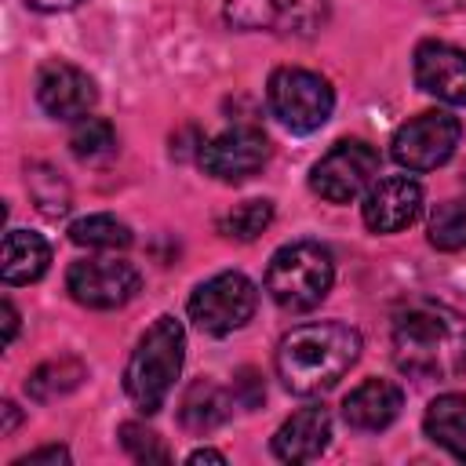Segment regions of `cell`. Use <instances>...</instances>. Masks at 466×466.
<instances>
[{
	"label": "cell",
	"mask_w": 466,
	"mask_h": 466,
	"mask_svg": "<svg viewBox=\"0 0 466 466\" xmlns=\"http://www.w3.org/2000/svg\"><path fill=\"white\" fill-rule=\"evenodd\" d=\"M393 360L411 379H455L466 368V317L437 299H411L393 317Z\"/></svg>",
	"instance_id": "obj_1"
},
{
	"label": "cell",
	"mask_w": 466,
	"mask_h": 466,
	"mask_svg": "<svg viewBox=\"0 0 466 466\" xmlns=\"http://www.w3.org/2000/svg\"><path fill=\"white\" fill-rule=\"evenodd\" d=\"M360 357V335L342 320H313L291 328L277 342V375L299 393L313 397L331 390Z\"/></svg>",
	"instance_id": "obj_2"
},
{
	"label": "cell",
	"mask_w": 466,
	"mask_h": 466,
	"mask_svg": "<svg viewBox=\"0 0 466 466\" xmlns=\"http://www.w3.org/2000/svg\"><path fill=\"white\" fill-rule=\"evenodd\" d=\"M182 357H186V331L175 317H157L146 335L138 339V346L127 357L124 368V390L135 400L138 411L153 415L164 408L178 371H182Z\"/></svg>",
	"instance_id": "obj_3"
},
{
	"label": "cell",
	"mask_w": 466,
	"mask_h": 466,
	"mask_svg": "<svg viewBox=\"0 0 466 466\" xmlns=\"http://www.w3.org/2000/svg\"><path fill=\"white\" fill-rule=\"evenodd\" d=\"M335 280L331 251L317 240L284 244L266 266V291L288 313H306L324 302Z\"/></svg>",
	"instance_id": "obj_4"
},
{
	"label": "cell",
	"mask_w": 466,
	"mask_h": 466,
	"mask_svg": "<svg viewBox=\"0 0 466 466\" xmlns=\"http://www.w3.org/2000/svg\"><path fill=\"white\" fill-rule=\"evenodd\" d=\"M266 102L273 109V116L291 127V131H313L320 127L331 109H335V91L331 84L313 73V69H299V66H284L269 76L266 84Z\"/></svg>",
	"instance_id": "obj_5"
},
{
	"label": "cell",
	"mask_w": 466,
	"mask_h": 466,
	"mask_svg": "<svg viewBox=\"0 0 466 466\" xmlns=\"http://www.w3.org/2000/svg\"><path fill=\"white\" fill-rule=\"evenodd\" d=\"M375 175H379V153L364 138H342L313 164L309 186L328 204H350L360 193H368Z\"/></svg>",
	"instance_id": "obj_6"
},
{
	"label": "cell",
	"mask_w": 466,
	"mask_h": 466,
	"mask_svg": "<svg viewBox=\"0 0 466 466\" xmlns=\"http://www.w3.org/2000/svg\"><path fill=\"white\" fill-rule=\"evenodd\" d=\"M258 291L244 273H215L189 295V317L208 335H229L255 317Z\"/></svg>",
	"instance_id": "obj_7"
},
{
	"label": "cell",
	"mask_w": 466,
	"mask_h": 466,
	"mask_svg": "<svg viewBox=\"0 0 466 466\" xmlns=\"http://www.w3.org/2000/svg\"><path fill=\"white\" fill-rule=\"evenodd\" d=\"M459 135H462L459 116H451L448 109H426L393 131L390 153L408 171H433L455 153Z\"/></svg>",
	"instance_id": "obj_8"
},
{
	"label": "cell",
	"mask_w": 466,
	"mask_h": 466,
	"mask_svg": "<svg viewBox=\"0 0 466 466\" xmlns=\"http://www.w3.org/2000/svg\"><path fill=\"white\" fill-rule=\"evenodd\" d=\"M226 18L248 33L313 36L328 22V0H226Z\"/></svg>",
	"instance_id": "obj_9"
},
{
	"label": "cell",
	"mask_w": 466,
	"mask_h": 466,
	"mask_svg": "<svg viewBox=\"0 0 466 466\" xmlns=\"http://www.w3.org/2000/svg\"><path fill=\"white\" fill-rule=\"evenodd\" d=\"M142 277L124 258H80L66 273L69 295L87 309H116L135 299Z\"/></svg>",
	"instance_id": "obj_10"
},
{
	"label": "cell",
	"mask_w": 466,
	"mask_h": 466,
	"mask_svg": "<svg viewBox=\"0 0 466 466\" xmlns=\"http://www.w3.org/2000/svg\"><path fill=\"white\" fill-rule=\"evenodd\" d=\"M197 160H200L204 175H211L218 182H244L255 171H262V164L269 160V138L251 124H237V127L208 138L200 146Z\"/></svg>",
	"instance_id": "obj_11"
},
{
	"label": "cell",
	"mask_w": 466,
	"mask_h": 466,
	"mask_svg": "<svg viewBox=\"0 0 466 466\" xmlns=\"http://www.w3.org/2000/svg\"><path fill=\"white\" fill-rule=\"evenodd\" d=\"M95 80L69 62H44L36 73V102L55 120H84L95 109Z\"/></svg>",
	"instance_id": "obj_12"
},
{
	"label": "cell",
	"mask_w": 466,
	"mask_h": 466,
	"mask_svg": "<svg viewBox=\"0 0 466 466\" xmlns=\"http://www.w3.org/2000/svg\"><path fill=\"white\" fill-rule=\"evenodd\" d=\"M422 215V186L408 175L375 178L364 193V226L371 233H400Z\"/></svg>",
	"instance_id": "obj_13"
},
{
	"label": "cell",
	"mask_w": 466,
	"mask_h": 466,
	"mask_svg": "<svg viewBox=\"0 0 466 466\" xmlns=\"http://www.w3.org/2000/svg\"><path fill=\"white\" fill-rule=\"evenodd\" d=\"M415 84L448 102L466 106V51L444 40H426L415 47Z\"/></svg>",
	"instance_id": "obj_14"
},
{
	"label": "cell",
	"mask_w": 466,
	"mask_h": 466,
	"mask_svg": "<svg viewBox=\"0 0 466 466\" xmlns=\"http://www.w3.org/2000/svg\"><path fill=\"white\" fill-rule=\"evenodd\" d=\"M331 437V415L324 404H306L291 419L280 422L273 433V455L284 462H309L328 448Z\"/></svg>",
	"instance_id": "obj_15"
},
{
	"label": "cell",
	"mask_w": 466,
	"mask_h": 466,
	"mask_svg": "<svg viewBox=\"0 0 466 466\" xmlns=\"http://www.w3.org/2000/svg\"><path fill=\"white\" fill-rule=\"evenodd\" d=\"M400 386L386 382V379H364L360 386H353L342 400V415L353 430H364V433H379L386 430L397 415H400Z\"/></svg>",
	"instance_id": "obj_16"
},
{
	"label": "cell",
	"mask_w": 466,
	"mask_h": 466,
	"mask_svg": "<svg viewBox=\"0 0 466 466\" xmlns=\"http://www.w3.org/2000/svg\"><path fill=\"white\" fill-rule=\"evenodd\" d=\"M51 248L40 233L29 229H11L4 237V255H0V277L4 284H33L47 273Z\"/></svg>",
	"instance_id": "obj_17"
},
{
	"label": "cell",
	"mask_w": 466,
	"mask_h": 466,
	"mask_svg": "<svg viewBox=\"0 0 466 466\" xmlns=\"http://www.w3.org/2000/svg\"><path fill=\"white\" fill-rule=\"evenodd\" d=\"M426 437L441 444L448 455L466 459V397L462 393H441L426 408Z\"/></svg>",
	"instance_id": "obj_18"
},
{
	"label": "cell",
	"mask_w": 466,
	"mask_h": 466,
	"mask_svg": "<svg viewBox=\"0 0 466 466\" xmlns=\"http://www.w3.org/2000/svg\"><path fill=\"white\" fill-rule=\"evenodd\" d=\"M229 408H233V397L208 382V379H197L186 393H182V404H178V419L189 433H208L215 426H222L229 419Z\"/></svg>",
	"instance_id": "obj_19"
},
{
	"label": "cell",
	"mask_w": 466,
	"mask_h": 466,
	"mask_svg": "<svg viewBox=\"0 0 466 466\" xmlns=\"http://www.w3.org/2000/svg\"><path fill=\"white\" fill-rule=\"evenodd\" d=\"M84 379H87L84 360H76V357H55V360H44V364L25 379V393H29L33 400H55V397L73 393Z\"/></svg>",
	"instance_id": "obj_20"
},
{
	"label": "cell",
	"mask_w": 466,
	"mask_h": 466,
	"mask_svg": "<svg viewBox=\"0 0 466 466\" xmlns=\"http://www.w3.org/2000/svg\"><path fill=\"white\" fill-rule=\"evenodd\" d=\"M69 240L80 248H95V251H116L131 244V229L113 215H87L69 226Z\"/></svg>",
	"instance_id": "obj_21"
},
{
	"label": "cell",
	"mask_w": 466,
	"mask_h": 466,
	"mask_svg": "<svg viewBox=\"0 0 466 466\" xmlns=\"http://www.w3.org/2000/svg\"><path fill=\"white\" fill-rule=\"evenodd\" d=\"M430 244L437 251L466 248V200H444L430 215Z\"/></svg>",
	"instance_id": "obj_22"
},
{
	"label": "cell",
	"mask_w": 466,
	"mask_h": 466,
	"mask_svg": "<svg viewBox=\"0 0 466 466\" xmlns=\"http://www.w3.org/2000/svg\"><path fill=\"white\" fill-rule=\"evenodd\" d=\"M273 222V204L269 200H244L237 204L229 215L218 218V233L229 240H255L258 233H266Z\"/></svg>",
	"instance_id": "obj_23"
},
{
	"label": "cell",
	"mask_w": 466,
	"mask_h": 466,
	"mask_svg": "<svg viewBox=\"0 0 466 466\" xmlns=\"http://www.w3.org/2000/svg\"><path fill=\"white\" fill-rule=\"evenodd\" d=\"M69 146L80 160H102L116 149V131L102 116H84V120H76V127L69 135Z\"/></svg>",
	"instance_id": "obj_24"
},
{
	"label": "cell",
	"mask_w": 466,
	"mask_h": 466,
	"mask_svg": "<svg viewBox=\"0 0 466 466\" xmlns=\"http://www.w3.org/2000/svg\"><path fill=\"white\" fill-rule=\"evenodd\" d=\"M29 193H33V200L40 204L44 215H62V211L69 208V189H66V182H58V175H51V171H44V167H33V171H29Z\"/></svg>",
	"instance_id": "obj_25"
},
{
	"label": "cell",
	"mask_w": 466,
	"mask_h": 466,
	"mask_svg": "<svg viewBox=\"0 0 466 466\" xmlns=\"http://www.w3.org/2000/svg\"><path fill=\"white\" fill-rule=\"evenodd\" d=\"M120 444L131 459L138 462H167V448L160 444V437L153 430H146L142 422H124L120 426Z\"/></svg>",
	"instance_id": "obj_26"
},
{
	"label": "cell",
	"mask_w": 466,
	"mask_h": 466,
	"mask_svg": "<svg viewBox=\"0 0 466 466\" xmlns=\"http://www.w3.org/2000/svg\"><path fill=\"white\" fill-rule=\"evenodd\" d=\"M262 397H266V390H262L258 375H255L251 368H244V371L237 375V390H233V400H240L244 408H255Z\"/></svg>",
	"instance_id": "obj_27"
},
{
	"label": "cell",
	"mask_w": 466,
	"mask_h": 466,
	"mask_svg": "<svg viewBox=\"0 0 466 466\" xmlns=\"http://www.w3.org/2000/svg\"><path fill=\"white\" fill-rule=\"evenodd\" d=\"M36 462H69V451L66 448H40V451L22 455L15 466H36Z\"/></svg>",
	"instance_id": "obj_28"
},
{
	"label": "cell",
	"mask_w": 466,
	"mask_h": 466,
	"mask_svg": "<svg viewBox=\"0 0 466 466\" xmlns=\"http://www.w3.org/2000/svg\"><path fill=\"white\" fill-rule=\"evenodd\" d=\"M0 309H4V342H11V339H15V331H18V313H15V306H11V302H4Z\"/></svg>",
	"instance_id": "obj_29"
},
{
	"label": "cell",
	"mask_w": 466,
	"mask_h": 466,
	"mask_svg": "<svg viewBox=\"0 0 466 466\" xmlns=\"http://www.w3.org/2000/svg\"><path fill=\"white\" fill-rule=\"evenodd\" d=\"M29 7H36V11H69V7H76L80 0H25Z\"/></svg>",
	"instance_id": "obj_30"
},
{
	"label": "cell",
	"mask_w": 466,
	"mask_h": 466,
	"mask_svg": "<svg viewBox=\"0 0 466 466\" xmlns=\"http://www.w3.org/2000/svg\"><path fill=\"white\" fill-rule=\"evenodd\" d=\"M186 462H193V466H197V462H218V466H222L226 455H222V451H211V448H197V451H189Z\"/></svg>",
	"instance_id": "obj_31"
},
{
	"label": "cell",
	"mask_w": 466,
	"mask_h": 466,
	"mask_svg": "<svg viewBox=\"0 0 466 466\" xmlns=\"http://www.w3.org/2000/svg\"><path fill=\"white\" fill-rule=\"evenodd\" d=\"M4 415H7V422H4V430H0V433L7 437V433L18 426V411H15V404H11V400H4Z\"/></svg>",
	"instance_id": "obj_32"
}]
</instances>
